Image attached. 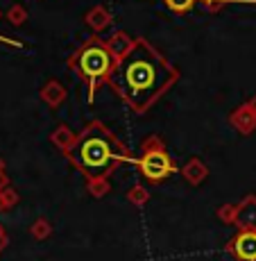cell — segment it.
Masks as SVG:
<instances>
[{
    "mask_svg": "<svg viewBox=\"0 0 256 261\" xmlns=\"http://www.w3.org/2000/svg\"><path fill=\"white\" fill-rule=\"evenodd\" d=\"M177 68L148 39L140 37L134 39V46L118 62L109 87L134 114L143 116L177 84Z\"/></svg>",
    "mask_w": 256,
    "mask_h": 261,
    "instance_id": "1",
    "label": "cell"
},
{
    "mask_svg": "<svg viewBox=\"0 0 256 261\" xmlns=\"http://www.w3.org/2000/svg\"><path fill=\"white\" fill-rule=\"evenodd\" d=\"M66 159L89 179H109L123 164L134 162L129 148L100 120H91L77 134Z\"/></svg>",
    "mask_w": 256,
    "mask_h": 261,
    "instance_id": "2",
    "label": "cell"
},
{
    "mask_svg": "<svg viewBox=\"0 0 256 261\" xmlns=\"http://www.w3.org/2000/svg\"><path fill=\"white\" fill-rule=\"evenodd\" d=\"M118 62L120 59L111 53L107 39H100L98 34H91V37L68 57L66 66L77 75L79 82L87 87V100H89V105H93L98 89L113 80Z\"/></svg>",
    "mask_w": 256,
    "mask_h": 261,
    "instance_id": "3",
    "label": "cell"
},
{
    "mask_svg": "<svg viewBox=\"0 0 256 261\" xmlns=\"http://www.w3.org/2000/svg\"><path fill=\"white\" fill-rule=\"evenodd\" d=\"M134 164H136L140 177L152 184H159V182H163V179L173 177L175 173H179L177 164L170 157L163 139L157 137V134H152V137L140 141L138 157L134 159Z\"/></svg>",
    "mask_w": 256,
    "mask_h": 261,
    "instance_id": "4",
    "label": "cell"
},
{
    "mask_svg": "<svg viewBox=\"0 0 256 261\" xmlns=\"http://www.w3.org/2000/svg\"><path fill=\"white\" fill-rule=\"evenodd\" d=\"M224 250L236 261H256V229H238Z\"/></svg>",
    "mask_w": 256,
    "mask_h": 261,
    "instance_id": "5",
    "label": "cell"
},
{
    "mask_svg": "<svg viewBox=\"0 0 256 261\" xmlns=\"http://www.w3.org/2000/svg\"><path fill=\"white\" fill-rule=\"evenodd\" d=\"M234 225L238 229H256V195H245L240 202H236Z\"/></svg>",
    "mask_w": 256,
    "mask_h": 261,
    "instance_id": "6",
    "label": "cell"
},
{
    "mask_svg": "<svg viewBox=\"0 0 256 261\" xmlns=\"http://www.w3.org/2000/svg\"><path fill=\"white\" fill-rule=\"evenodd\" d=\"M229 125L236 127V132H240L243 137H247V134H252L256 129V112L247 102L240 105L238 109H234L229 114Z\"/></svg>",
    "mask_w": 256,
    "mask_h": 261,
    "instance_id": "7",
    "label": "cell"
},
{
    "mask_svg": "<svg viewBox=\"0 0 256 261\" xmlns=\"http://www.w3.org/2000/svg\"><path fill=\"white\" fill-rule=\"evenodd\" d=\"M39 98L48 105L50 109H59L68 98V91L59 80H48L41 89H39Z\"/></svg>",
    "mask_w": 256,
    "mask_h": 261,
    "instance_id": "8",
    "label": "cell"
},
{
    "mask_svg": "<svg viewBox=\"0 0 256 261\" xmlns=\"http://www.w3.org/2000/svg\"><path fill=\"white\" fill-rule=\"evenodd\" d=\"M84 23H87V28L93 34H100L102 30H107L111 25V12L104 5H95V7H91L84 14Z\"/></svg>",
    "mask_w": 256,
    "mask_h": 261,
    "instance_id": "9",
    "label": "cell"
},
{
    "mask_svg": "<svg viewBox=\"0 0 256 261\" xmlns=\"http://www.w3.org/2000/svg\"><path fill=\"white\" fill-rule=\"evenodd\" d=\"M184 175V179L190 184V187H200V184L204 182V179L209 177V168L207 164L202 162L200 157H190L186 164H184V168H179Z\"/></svg>",
    "mask_w": 256,
    "mask_h": 261,
    "instance_id": "10",
    "label": "cell"
},
{
    "mask_svg": "<svg viewBox=\"0 0 256 261\" xmlns=\"http://www.w3.org/2000/svg\"><path fill=\"white\" fill-rule=\"evenodd\" d=\"M75 141H77V134H75V132L68 127L66 123H59L57 127L52 129V134H50V143H54V145H57V148L62 150L64 154H66L68 150L73 148Z\"/></svg>",
    "mask_w": 256,
    "mask_h": 261,
    "instance_id": "11",
    "label": "cell"
},
{
    "mask_svg": "<svg viewBox=\"0 0 256 261\" xmlns=\"http://www.w3.org/2000/svg\"><path fill=\"white\" fill-rule=\"evenodd\" d=\"M107 43H109V48H111V53L116 55L118 59H123L125 55L129 53V48L134 46V39L129 37L125 30H118V32H113L111 37L107 39Z\"/></svg>",
    "mask_w": 256,
    "mask_h": 261,
    "instance_id": "12",
    "label": "cell"
},
{
    "mask_svg": "<svg viewBox=\"0 0 256 261\" xmlns=\"http://www.w3.org/2000/svg\"><path fill=\"white\" fill-rule=\"evenodd\" d=\"M18 200H21V195H18V191L9 184V187H5L0 191V214H7L12 212L14 207L18 204Z\"/></svg>",
    "mask_w": 256,
    "mask_h": 261,
    "instance_id": "13",
    "label": "cell"
},
{
    "mask_svg": "<svg viewBox=\"0 0 256 261\" xmlns=\"http://www.w3.org/2000/svg\"><path fill=\"white\" fill-rule=\"evenodd\" d=\"M5 18L9 21V25L21 28V25L27 23V9H25L23 5H12V7L7 9V14H5Z\"/></svg>",
    "mask_w": 256,
    "mask_h": 261,
    "instance_id": "14",
    "label": "cell"
},
{
    "mask_svg": "<svg viewBox=\"0 0 256 261\" xmlns=\"http://www.w3.org/2000/svg\"><path fill=\"white\" fill-rule=\"evenodd\" d=\"M197 3H200V0H163L165 7H168L173 14H177V16H186V14H188Z\"/></svg>",
    "mask_w": 256,
    "mask_h": 261,
    "instance_id": "15",
    "label": "cell"
},
{
    "mask_svg": "<svg viewBox=\"0 0 256 261\" xmlns=\"http://www.w3.org/2000/svg\"><path fill=\"white\" fill-rule=\"evenodd\" d=\"M50 232H52V225H50V220L48 218H37L32 223V227H30V234H32L37 241H43V239H48L50 237Z\"/></svg>",
    "mask_w": 256,
    "mask_h": 261,
    "instance_id": "16",
    "label": "cell"
},
{
    "mask_svg": "<svg viewBox=\"0 0 256 261\" xmlns=\"http://www.w3.org/2000/svg\"><path fill=\"white\" fill-rule=\"evenodd\" d=\"M127 200H129V204H134V207H143V204L150 200V191L145 187H140V184H134V187L127 191Z\"/></svg>",
    "mask_w": 256,
    "mask_h": 261,
    "instance_id": "17",
    "label": "cell"
},
{
    "mask_svg": "<svg viewBox=\"0 0 256 261\" xmlns=\"http://www.w3.org/2000/svg\"><path fill=\"white\" fill-rule=\"evenodd\" d=\"M87 191L93 195V198H104V195L111 191V184H109V179H89Z\"/></svg>",
    "mask_w": 256,
    "mask_h": 261,
    "instance_id": "18",
    "label": "cell"
},
{
    "mask_svg": "<svg viewBox=\"0 0 256 261\" xmlns=\"http://www.w3.org/2000/svg\"><path fill=\"white\" fill-rule=\"evenodd\" d=\"M234 216H236V204H224V207L218 209V218L224 225H234Z\"/></svg>",
    "mask_w": 256,
    "mask_h": 261,
    "instance_id": "19",
    "label": "cell"
},
{
    "mask_svg": "<svg viewBox=\"0 0 256 261\" xmlns=\"http://www.w3.org/2000/svg\"><path fill=\"white\" fill-rule=\"evenodd\" d=\"M7 243H9V237H7V232H5V227L0 225V252L7 248Z\"/></svg>",
    "mask_w": 256,
    "mask_h": 261,
    "instance_id": "20",
    "label": "cell"
},
{
    "mask_svg": "<svg viewBox=\"0 0 256 261\" xmlns=\"http://www.w3.org/2000/svg\"><path fill=\"white\" fill-rule=\"evenodd\" d=\"M0 43H7V46H12V48H23L21 41H16V39H7V37H0Z\"/></svg>",
    "mask_w": 256,
    "mask_h": 261,
    "instance_id": "21",
    "label": "cell"
},
{
    "mask_svg": "<svg viewBox=\"0 0 256 261\" xmlns=\"http://www.w3.org/2000/svg\"><path fill=\"white\" fill-rule=\"evenodd\" d=\"M5 187H9V177L5 175V170H0V191H3Z\"/></svg>",
    "mask_w": 256,
    "mask_h": 261,
    "instance_id": "22",
    "label": "cell"
},
{
    "mask_svg": "<svg viewBox=\"0 0 256 261\" xmlns=\"http://www.w3.org/2000/svg\"><path fill=\"white\" fill-rule=\"evenodd\" d=\"M247 105H249V107H252V109H254V112H256V95H252V98H249V100H247Z\"/></svg>",
    "mask_w": 256,
    "mask_h": 261,
    "instance_id": "23",
    "label": "cell"
},
{
    "mask_svg": "<svg viewBox=\"0 0 256 261\" xmlns=\"http://www.w3.org/2000/svg\"><path fill=\"white\" fill-rule=\"evenodd\" d=\"M0 170H5V159L0 157Z\"/></svg>",
    "mask_w": 256,
    "mask_h": 261,
    "instance_id": "24",
    "label": "cell"
},
{
    "mask_svg": "<svg viewBox=\"0 0 256 261\" xmlns=\"http://www.w3.org/2000/svg\"><path fill=\"white\" fill-rule=\"evenodd\" d=\"M0 18H3V9H0Z\"/></svg>",
    "mask_w": 256,
    "mask_h": 261,
    "instance_id": "25",
    "label": "cell"
}]
</instances>
